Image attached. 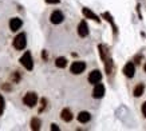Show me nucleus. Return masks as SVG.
<instances>
[{
  "mask_svg": "<svg viewBox=\"0 0 146 131\" xmlns=\"http://www.w3.org/2000/svg\"><path fill=\"white\" fill-rule=\"evenodd\" d=\"M20 63H22L23 67L28 71H31L32 68H34V62H32V56H31V52H30V51L24 52V55L20 58Z\"/></svg>",
  "mask_w": 146,
  "mask_h": 131,
  "instance_id": "f257e3e1",
  "label": "nucleus"
},
{
  "mask_svg": "<svg viewBox=\"0 0 146 131\" xmlns=\"http://www.w3.org/2000/svg\"><path fill=\"white\" fill-rule=\"evenodd\" d=\"M84 70H86V63H84V62H74L70 67L71 74H74V75L82 74Z\"/></svg>",
  "mask_w": 146,
  "mask_h": 131,
  "instance_id": "f03ea898",
  "label": "nucleus"
},
{
  "mask_svg": "<svg viewBox=\"0 0 146 131\" xmlns=\"http://www.w3.org/2000/svg\"><path fill=\"white\" fill-rule=\"evenodd\" d=\"M23 102L28 107H34V106H36V102H38V95H36L35 92H27Z\"/></svg>",
  "mask_w": 146,
  "mask_h": 131,
  "instance_id": "7ed1b4c3",
  "label": "nucleus"
},
{
  "mask_svg": "<svg viewBox=\"0 0 146 131\" xmlns=\"http://www.w3.org/2000/svg\"><path fill=\"white\" fill-rule=\"evenodd\" d=\"M27 40H26V34H19L15 39H13V47L16 50H23L26 47Z\"/></svg>",
  "mask_w": 146,
  "mask_h": 131,
  "instance_id": "20e7f679",
  "label": "nucleus"
},
{
  "mask_svg": "<svg viewBox=\"0 0 146 131\" xmlns=\"http://www.w3.org/2000/svg\"><path fill=\"white\" fill-rule=\"evenodd\" d=\"M101 79H102V74H101V71L99 70H94L90 72L89 75V82L91 84H97L101 82Z\"/></svg>",
  "mask_w": 146,
  "mask_h": 131,
  "instance_id": "39448f33",
  "label": "nucleus"
},
{
  "mask_svg": "<svg viewBox=\"0 0 146 131\" xmlns=\"http://www.w3.org/2000/svg\"><path fill=\"white\" fill-rule=\"evenodd\" d=\"M123 74L127 78H133L134 74H135V66H134V63H131V62L126 63V66L123 67Z\"/></svg>",
  "mask_w": 146,
  "mask_h": 131,
  "instance_id": "423d86ee",
  "label": "nucleus"
},
{
  "mask_svg": "<svg viewBox=\"0 0 146 131\" xmlns=\"http://www.w3.org/2000/svg\"><path fill=\"white\" fill-rule=\"evenodd\" d=\"M105 95V86L101 83H97L95 87H94V91H93V98L95 99H101L102 96Z\"/></svg>",
  "mask_w": 146,
  "mask_h": 131,
  "instance_id": "0eeeda50",
  "label": "nucleus"
},
{
  "mask_svg": "<svg viewBox=\"0 0 146 131\" xmlns=\"http://www.w3.org/2000/svg\"><path fill=\"white\" fill-rule=\"evenodd\" d=\"M63 19H64V16H63V13L60 11H54L51 13V16H50V20H51L52 24H60L63 22Z\"/></svg>",
  "mask_w": 146,
  "mask_h": 131,
  "instance_id": "6e6552de",
  "label": "nucleus"
},
{
  "mask_svg": "<svg viewBox=\"0 0 146 131\" xmlns=\"http://www.w3.org/2000/svg\"><path fill=\"white\" fill-rule=\"evenodd\" d=\"M78 34H79V36H82V38L89 35V26H87L86 20H82V22L79 23V26H78Z\"/></svg>",
  "mask_w": 146,
  "mask_h": 131,
  "instance_id": "1a4fd4ad",
  "label": "nucleus"
},
{
  "mask_svg": "<svg viewBox=\"0 0 146 131\" xmlns=\"http://www.w3.org/2000/svg\"><path fill=\"white\" fill-rule=\"evenodd\" d=\"M23 22H22V19H19V18H12L11 20H9V28H11V31H18L20 27H22Z\"/></svg>",
  "mask_w": 146,
  "mask_h": 131,
  "instance_id": "9d476101",
  "label": "nucleus"
},
{
  "mask_svg": "<svg viewBox=\"0 0 146 131\" xmlns=\"http://www.w3.org/2000/svg\"><path fill=\"white\" fill-rule=\"evenodd\" d=\"M82 12H83V15H84V16H86L87 19H93V20H95V22H98V23L101 22V19L98 18V16L93 12V11H91V9H89V8H83V9H82Z\"/></svg>",
  "mask_w": 146,
  "mask_h": 131,
  "instance_id": "9b49d317",
  "label": "nucleus"
},
{
  "mask_svg": "<svg viewBox=\"0 0 146 131\" xmlns=\"http://www.w3.org/2000/svg\"><path fill=\"white\" fill-rule=\"evenodd\" d=\"M60 118L64 122H71L72 120V112H71L68 109H63L62 112H60Z\"/></svg>",
  "mask_w": 146,
  "mask_h": 131,
  "instance_id": "f8f14e48",
  "label": "nucleus"
},
{
  "mask_svg": "<svg viewBox=\"0 0 146 131\" xmlns=\"http://www.w3.org/2000/svg\"><path fill=\"white\" fill-rule=\"evenodd\" d=\"M91 119V115H90V112H87V111H82V112L78 114V120H79L80 123H87Z\"/></svg>",
  "mask_w": 146,
  "mask_h": 131,
  "instance_id": "ddd939ff",
  "label": "nucleus"
},
{
  "mask_svg": "<svg viewBox=\"0 0 146 131\" xmlns=\"http://www.w3.org/2000/svg\"><path fill=\"white\" fill-rule=\"evenodd\" d=\"M143 91H145V86H143V84H138L137 87L134 88V91H133V94H134V96H135V98H139V96L142 95V94H143Z\"/></svg>",
  "mask_w": 146,
  "mask_h": 131,
  "instance_id": "4468645a",
  "label": "nucleus"
},
{
  "mask_svg": "<svg viewBox=\"0 0 146 131\" xmlns=\"http://www.w3.org/2000/svg\"><path fill=\"white\" fill-rule=\"evenodd\" d=\"M55 66H56V67H59V68H64V67L67 66V59H66V58H63V56L58 58L56 60H55Z\"/></svg>",
  "mask_w": 146,
  "mask_h": 131,
  "instance_id": "2eb2a0df",
  "label": "nucleus"
},
{
  "mask_svg": "<svg viewBox=\"0 0 146 131\" xmlns=\"http://www.w3.org/2000/svg\"><path fill=\"white\" fill-rule=\"evenodd\" d=\"M102 16H103V18L106 19L107 22L110 23L111 26H113V30H114V34H117V27H115V24H114V22H113V18H111V15L109 12H105L103 13V15H102Z\"/></svg>",
  "mask_w": 146,
  "mask_h": 131,
  "instance_id": "dca6fc26",
  "label": "nucleus"
},
{
  "mask_svg": "<svg viewBox=\"0 0 146 131\" xmlns=\"http://www.w3.org/2000/svg\"><path fill=\"white\" fill-rule=\"evenodd\" d=\"M31 128H32V130H35V131L39 130V128H40V119L32 118V120H31Z\"/></svg>",
  "mask_w": 146,
  "mask_h": 131,
  "instance_id": "f3484780",
  "label": "nucleus"
},
{
  "mask_svg": "<svg viewBox=\"0 0 146 131\" xmlns=\"http://www.w3.org/2000/svg\"><path fill=\"white\" fill-rule=\"evenodd\" d=\"M4 106H5V101H4V98H3V95L0 94V116L3 115V111H4Z\"/></svg>",
  "mask_w": 146,
  "mask_h": 131,
  "instance_id": "a211bd4d",
  "label": "nucleus"
},
{
  "mask_svg": "<svg viewBox=\"0 0 146 131\" xmlns=\"http://www.w3.org/2000/svg\"><path fill=\"white\" fill-rule=\"evenodd\" d=\"M46 3H48V4H59L60 0H46Z\"/></svg>",
  "mask_w": 146,
  "mask_h": 131,
  "instance_id": "6ab92c4d",
  "label": "nucleus"
},
{
  "mask_svg": "<svg viewBox=\"0 0 146 131\" xmlns=\"http://www.w3.org/2000/svg\"><path fill=\"white\" fill-rule=\"evenodd\" d=\"M46 103H47V101H46L44 98H43V99H42V107H40V110H39V111H43V109H44V107H46Z\"/></svg>",
  "mask_w": 146,
  "mask_h": 131,
  "instance_id": "aec40b11",
  "label": "nucleus"
},
{
  "mask_svg": "<svg viewBox=\"0 0 146 131\" xmlns=\"http://www.w3.org/2000/svg\"><path fill=\"white\" fill-rule=\"evenodd\" d=\"M51 130H52V131H59V127H58V124L52 123V124H51Z\"/></svg>",
  "mask_w": 146,
  "mask_h": 131,
  "instance_id": "412c9836",
  "label": "nucleus"
},
{
  "mask_svg": "<svg viewBox=\"0 0 146 131\" xmlns=\"http://www.w3.org/2000/svg\"><path fill=\"white\" fill-rule=\"evenodd\" d=\"M142 114H143V116L146 118V102L142 105Z\"/></svg>",
  "mask_w": 146,
  "mask_h": 131,
  "instance_id": "4be33fe9",
  "label": "nucleus"
},
{
  "mask_svg": "<svg viewBox=\"0 0 146 131\" xmlns=\"http://www.w3.org/2000/svg\"><path fill=\"white\" fill-rule=\"evenodd\" d=\"M143 70H145V72H146V63H145V66H143Z\"/></svg>",
  "mask_w": 146,
  "mask_h": 131,
  "instance_id": "5701e85b",
  "label": "nucleus"
}]
</instances>
